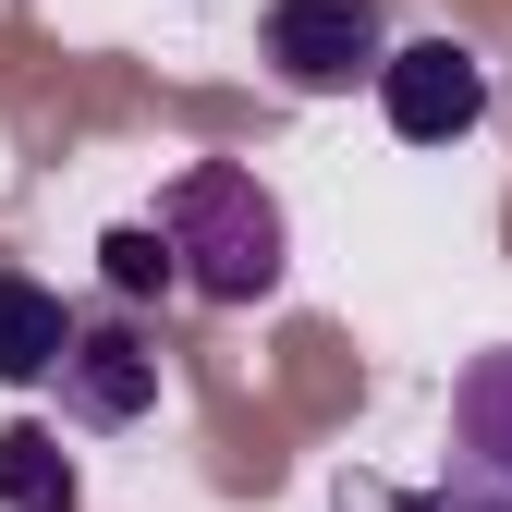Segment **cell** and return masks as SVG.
<instances>
[{"label": "cell", "mask_w": 512, "mask_h": 512, "mask_svg": "<svg viewBox=\"0 0 512 512\" xmlns=\"http://www.w3.org/2000/svg\"><path fill=\"white\" fill-rule=\"evenodd\" d=\"M378 110H391V135L403 147H452V135H476L488 122V49L476 37H403L391 49V74H378Z\"/></svg>", "instance_id": "cell-3"}, {"label": "cell", "mask_w": 512, "mask_h": 512, "mask_svg": "<svg viewBox=\"0 0 512 512\" xmlns=\"http://www.w3.org/2000/svg\"><path fill=\"white\" fill-rule=\"evenodd\" d=\"M159 403V342L122 330V317H86L74 354H61V415L74 427H135Z\"/></svg>", "instance_id": "cell-4"}, {"label": "cell", "mask_w": 512, "mask_h": 512, "mask_svg": "<svg viewBox=\"0 0 512 512\" xmlns=\"http://www.w3.org/2000/svg\"><path fill=\"white\" fill-rule=\"evenodd\" d=\"M403 512H512V488H488V476H439V488H403Z\"/></svg>", "instance_id": "cell-9"}, {"label": "cell", "mask_w": 512, "mask_h": 512, "mask_svg": "<svg viewBox=\"0 0 512 512\" xmlns=\"http://www.w3.org/2000/svg\"><path fill=\"white\" fill-rule=\"evenodd\" d=\"M98 269H110V293H159V281H183L171 244H159V220H110V232H98Z\"/></svg>", "instance_id": "cell-8"}, {"label": "cell", "mask_w": 512, "mask_h": 512, "mask_svg": "<svg viewBox=\"0 0 512 512\" xmlns=\"http://www.w3.org/2000/svg\"><path fill=\"white\" fill-rule=\"evenodd\" d=\"M452 476L512 488V342H488V354L452 378Z\"/></svg>", "instance_id": "cell-5"}, {"label": "cell", "mask_w": 512, "mask_h": 512, "mask_svg": "<svg viewBox=\"0 0 512 512\" xmlns=\"http://www.w3.org/2000/svg\"><path fill=\"white\" fill-rule=\"evenodd\" d=\"M269 74L293 98H342L391 74V13L378 0H269Z\"/></svg>", "instance_id": "cell-2"}, {"label": "cell", "mask_w": 512, "mask_h": 512, "mask_svg": "<svg viewBox=\"0 0 512 512\" xmlns=\"http://www.w3.org/2000/svg\"><path fill=\"white\" fill-rule=\"evenodd\" d=\"M0 512H74V452L49 427H0Z\"/></svg>", "instance_id": "cell-7"}, {"label": "cell", "mask_w": 512, "mask_h": 512, "mask_svg": "<svg viewBox=\"0 0 512 512\" xmlns=\"http://www.w3.org/2000/svg\"><path fill=\"white\" fill-rule=\"evenodd\" d=\"M74 330H86V317L61 305L37 269H0V378H13V391H25V378H61Z\"/></svg>", "instance_id": "cell-6"}, {"label": "cell", "mask_w": 512, "mask_h": 512, "mask_svg": "<svg viewBox=\"0 0 512 512\" xmlns=\"http://www.w3.org/2000/svg\"><path fill=\"white\" fill-rule=\"evenodd\" d=\"M159 244H171L183 293H208V305H269L281 269H293L281 196H269L244 159H183V171L159 183Z\"/></svg>", "instance_id": "cell-1"}]
</instances>
